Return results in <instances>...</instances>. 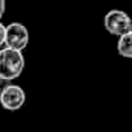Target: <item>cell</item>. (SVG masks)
I'll return each mask as SVG.
<instances>
[{
    "mask_svg": "<svg viewBox=\"0 0 132 132\" xmlns=\"http://www.w3.org/2000/svg\"><path fill=\"white\" fill-rule=\"evenodd\" d=\"M25 68V57L22 52L3 48L0 49V78L5 80H14L17 79Z\"/></svg>",
    "mask_w": 132,
    "mask_h": 132,
    "instance_id": "1",
    "label": "cell"
},
{
    "mask_svg": "<svg viewBox=\"0 0 132 132\" xmlns=\"http://www.w3.org/2000/svg\"><path fill=\"white\" fill-rule=\"evenodd\" d=\"M104 26L108 32L115 36H122L124 34L132 32V23L128 14L119 9H111L106 13L104 18Z\"/></svg>",
    "mask_w": 132,
    "mask_h": 132,
    "instance_id": "2",
    "label": "cell"
},
{
    "mask_svg": "<svg viewBox=\"0 0 132 132\" xmlns=\"http://www.w3.org/2000/svg\"><path fill=\"white\" fill-rule=\"evenodd\" d=\"M30 40L29 30L25 25L20 22H12L8 26H5V40L4 45L7 48L22 52Z\"/></svg>",
    "mask_w": 132,
    "mask_h": 132,
    "instance_id": "3",
    "label": "cell"
},
{
    "mask_svg": "<svg viewBox=\"0 0 132 132\" xmlns=\"http://www.w3.org/2000/svg\"><path fill=\"white\" fill-rule=\"evenodd\" d=\"M26 101V95L22 87L17 84H8L0 91V104L8 111L20 110Z\"/></svg>",
    "mask_w": 132,
    "mask_h": 132,
    "instance_id": "4",
    "label": "cell"
},
{
    "mask_svg": "<svg viewBox=\"0 0 132 132\" xmlns=\"http://www.w3.org/2000/svg\"><path fill=\"white\" fill-rule=\"evenodd\" d=\"M118 53L124 58H132V32L119 36L117 43Z\"/></svg>",
    "mask_w": 132,
    "mask_h": 132,
    "instance_id": "5",
    "label": "cell"
},
{
    "mask_svg": "<svg viewBox=\"0 0 132 132\" xmlns=\"http://www.w3.org/2000/svg\"><path fill=\"white\" fill-rule=\"evenodd\" d=\"M4 40H5V26L0 22V47L4 45Z\"/></svg>",
    "mask_w": 132,
    "mask_h": 132,
    "instance_id": "6",
    "label": "cell"
},
{
    "mask_svg": "<svg viewBox=\"0 0 132 132\" xmlns=\"http://www.w3.org/2000/svg\"><path fill=\"white\" fill-rule=\"evenodd\" d=\"M5 13V0H0V20L3 18Z\"/></svg>",
    "mask_w": 132,
    "mask_h": 132,
    "instance_id": "7",
    "label": "cell"
},
{
    "mask_svg": "<svg viewBox=\"0 0 132 132\" xmlns=\"http://www.w3.org/2000/svg\"><path fill=\"white\" fill-rule=\"evenodd\" d=\"M12 82H9V80H5V79H2L0 78V91H2L4 87H7L8 84H11Z\"/></svg>",
    "mask_w": 132,
    "mask_h": 132,
    "instance_id": "8",
    "label": "cell"
}]
</instances>
